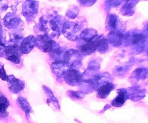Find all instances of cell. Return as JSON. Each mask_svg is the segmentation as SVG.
Listing matches in <instances>:
<instances>
[{"label": "cell", "instance_id": "3957f363", "mask_svg": "<svg viewBox=\"0 0 148 123\" xmlns=\"http://www.w3.org/2000/svg\"><path fill=\"white\" fill-rule=\"evenodd\" d=\"M113 88H114V86L112 84L105 85V86H103V87H101L99 89V91H98V94L101 97H105V96H106L107 94H109V92H111Z\"/></svg>", "mask_w": 148, "mask_h": 123}, {"label": "cell", "instance_id": "7a4b0ae2", "mask_svg": "<svg viewBox=\"0 0 148 123\" xmlns=\"http://www.w3.org/2000/svg\"><path fill=\"white\" fill-rule=\"evenodd\" d=\"M124 102H125V92H121L115 100L113 101L112 105L115 107H121L124 103Z\"/></svg>", "mask_w": 148, "mask_h": 123}, {"label": "cell", "instance_id": "277c9868", "mask_svg": "<svg viewBox=\"0 0 148 123\" xmlns=\"http://www.w3.org/2000/svg\"><path fill=\"white\" fill-rule=\"evenodd\" d=\"M0 77L3 79V80H7V75L5 74V72H4V69L3 67H1V70H0Z\"/></svg>", "mask_w": 148, "mask_h": 123}, {"label": "cell", "instance_id": "6da1fadb", "mask_svg": "<svg viewBox=\"0 0 148 123\" xmlns=\"http://www.w3.org/2000/svg\"><path fill=\"white\" fill-rule=\"evenodd\" d=\"M9 104L4 97L0 98V118H4L7 115V108Z\"/></svg>", "mask_w": 148, "mask_h": 123}]
</instances>
